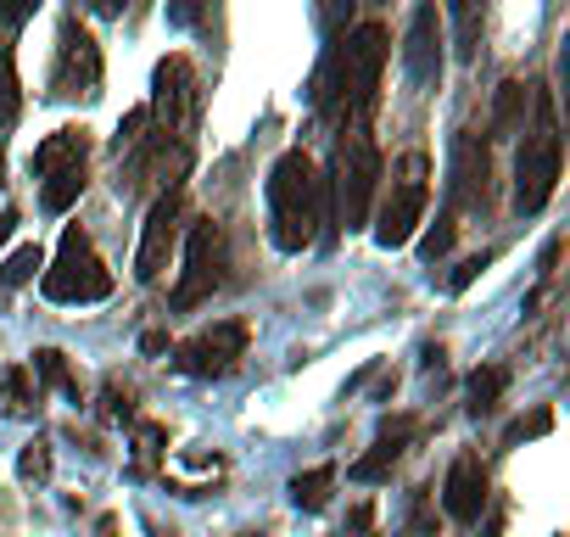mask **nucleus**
Masks as SVG:
<instances>
[{"instance_id": "2eb2a0df", "label": "nucleus", "mask_w": 570, "mask_h": 537, "mask_svg": "<svg viewBox=\"0 0 570 537\" xmlns=\"http://www.w3.org/2000/svg\"><path fill=\"white\" fill-rule=\"evenodd\" d=\"M487 465L475 459V453H459L453 465H448V481H442V509L453 515V520H481V509H487Z\"/></svg>"}, {"instance_id": "5701e85b", "label": "nucleus", "mask_w": 570, "mask_h": 537, "mask_svg": "<svg viewBox=\"0 0 570 537\" xmlns=\"http://www.w3.org/2000/svg\"><path fill=\"white\" fill-rule=\"evenodd\" d=\"M503 387H509V370H503V364H481V370L470 375V409H475V414L498 409Z\"/></svg>"}, {"instance_id": "a211bd4d", "label": "nucleus", "mask_w": 570, "mask_h": 537, "mask_svg": "<svg viewBox=\"0 0 570 537\" xmlns=\"http://www.w3.org/2000/svg\"><path fill=\"white\" fill-rule=\"evenodd\" d=\"M23 118V79H18V51L12 40H0V129H12Z\"/></svg>"}, {"instance_id": "6ab92c4d", "label": "nucleus", "mask_w": 570, "mask_h": 537, "mask_svg": "<svg viewBox=\"0 0 570 537\" xmlns=\"http://www.w3.org/2000/svg\"><path fill=\"white\" fill-rule=\"evenodd\" d=\"M331 492H336V465H314V470H303L292 481V504L308 509V515H320L331 504Z\"/></svg>"}, {"instance_id": "72a5a7b5", "label": "nucleus", "mask_w": 570, "mask_h": 537, "mask_svg": "<svg viewBox=\"0 0 570 537\" xmlns=\"http://www.w3.org/2000/svg\"><path fill=\"white\" fill-rule=\"evenodd\" d=\"M12 230H18V207H7V213H0V246L12 241Z\"/></svg>"}, {"instance_id": "4be33fe9", "label": "nucleus", "mask_w": 570, "mask_h": 537, "mask_svg": "<svg viewBox=\"0 0 570 537\" xmlns=\"http://www.w3.org/2000/svg\"><path fill=\"white\" fill-rule=\"evenodd\" d=\"M453 23H459V57L481 51V18H487V0H448Z\"/></svg>"}, {"instance_id": "0eeeda50", "label": "nucleus", "mask_w": 570, "mask_h": 537, "mask_svg": "<svg viewBox=\"0 0 570 537\" xmlns=\"http://www.w3.org/2000/svg\"><path fill=\"white\" fill-rule=\"evenodd\" d=\"M196 113H202V79L185 57H163L157 62V79H151V107H146V129H157L163 140H190L196 129Z\"/></svg>"}, {"instance_id": "f257e3e1", "label": "nucleus", "mask_w": 570, "mask_h": 537, "mask_svg": "<svg viewBox=\"0 0 570 537\" xmlns=\"http://www.w3.org/2000/svg\"><path fill=\"white\" fill-rule=\"evenodd\" d=\"M381 68H386V29L381 23L336 35L325 51V68L314 79V107L325 118H342V129L364 124V113L375 107V90H381Z\"/></svg>"}, {"instance_id": "f3484780", "label": "nucleus", "mask_w": 570, "mask_h": 537, "mask_svg": "<svg viewBox=\"0 0 570 537\" xmlns=\"http://www.w3.org/2000/svg\"><path fill=\"white\" fill-rule=\"evenodd\" d=\"M40 409V381L29 364H7L0 370V414L7 420H29Z\"/></svg>"}, {"instance_id": "a878e982", "label": "nucleus", "mask_w": 570, "mask_h": 537, "mask_svg": "<svg viewBox=\"0 0 570 537\" xmlns=\"http://www.w3.org/2000/svg\"><path fill=\"white\" fill-rule=\"evenodd\" d=\"M18 476H23V481H51V442H46V437H35V442L18 453Z\"/></svg>"}, {"instance_id": "473e14b6", "label": "nucleus", "mask_w": 570, "mask_h": 537, "mask_svg": "<svg viewBox=\"0 0 570 537\" xmlns=\"http://www.w3.org/2000/svg\"><path fill=\"white\" fill-rule=\"evenodd\" d=\"M370 520H375V509H370V504H358V509H353V537H364V531H370Z\"/></svg>"}, {"instance_id": "dca6fc26", "label": "nucleus", "mask_w": 570, "mask_h": 537, "mask_svg": "<svg viewBox=\"0 0 570 537\" xmlns=\"http://www.w3.org/2000/svg\"><path fill=\"white\" fill-rule=\"evenodd\" d=\"M420 431V420L414 414H397V420H381V437H375V448L364 453V459H353V481H386L392 476V465L403 459V448H409V437Z\"/></svg>"}, {"instance_id": "7c9ffc66", "label": "nucleus", "mask_w": 570, "mask_h": 537, "mask_svg": "<svg viewBox=\"0 0 570 537\" xmlns=\"http://www.w3.org/2000/svg\"><path fill=\"white\" fill-rule=\"evenodd\" d=\"M548 426H553V414H548V409H537L531 420H514V426H509V442H525V437H542Z\"/></svg>"}, {"instance_id": "7ed1b4c3", "label": "nucleus", "mask_w": 570, "mask_h": 537, "mask_svg": "<svg viewBox=\"0 0 570 537\" xmlns=\"http://www.w3.org/2000/svg\"><path fill=\"white\" fill-rule=\"evenodd\" d=\"M381 179H386V163H381V146L364 124H347L342 129V146H336V168L325 179V202L336 207V224L342 230H364L370 213H375V196H381Z\"/></svg>"}, {"instance_id": "f8f14e48", "label": "nucleus", "mask_w": 570, "mask_h": 537, "mask_svg": "<svg viewBox=\"0 0 570 537\" xmlns=\"http://www.w3.org/2000/svg\"><path fill=\"white\" fill-rule=\"evenodd\" d=\"M179 230H185V191L168 185L151 202L146 224H140V252H135V275L140 281H163V268L174 263V246H179Z\"/></svg>"}, {"instance_id": "1a4fd4ad", "label": "nucleus", "mask_w": 570, "mask_h": 537, "mask_svg": "<svg viewBox=\"0 0 570 537\" xmlns=\"http://www.w3.org/2000/svg\"><path fill=\"white\" fill-rule=\"evenodd\" d=\"M101 79H107V62H101L96 35L79 18H62L57 57H51V96L57 101H96L101 96Z\"/></svg>"}, {"instance_id": "412c9836", "label": "nucleus", "mask_w": 570, "mask_h": 537, "mask_svg": "<svg viewBox=\"0 0 570 537\" xmlns=\"http://www.w3.org/2000/svg\"><path fill=\"white\" fill-rule=\"evenodd\" d=\"M29 370H35V381H40V387H57V392L79 398V375L68 370V353H57V348H40Z\"/></svg>"}, {"instance_id": "c756f323", "label": "nucleus", "mask_w": 570, "mask_h": 537, "mask_svg": "<svg viewBox=\"0 0 570 537\" xmlns=\"http://www.w3.org/2000/svg\"><path fill=\"white\" fill-rule=\"evenodd\" d=\"M487 263H492V252H481V257H464V263L453 268V275H448V292H464V286H470V281L481 275Z\"/></svg>"}, {"instance_id": "aec40b11", "label": "nucleus", "mask_w": 570, "mask_h": 537, "mask_svg": "<svg viewBox=\"0 0 570 537\" xmlns=\"http://www.w3.org/2000/svg\"><path fill=\"white\" fill-rule=\"evenodd\" d=\"M525 107H531V90L525 85H498V101H492V135H514L525 129Z\"/></svg>"}, {"instance_id": "4468645a", "label": "nucleus", "mask_w": 570, "mask_h": 537, "mask_svg": "<svg viewBox=\"0 0 570 537\" xmlns=\"http://www.w3.org/2000/svg\"><path fill=\"white\" fill-rule=\"evenodd\" d=\"M487 185H492V163H487V140L464 135L453 146V185H448V207H487Z\"/></svg>"}, {"instance_id": "20e7f679", "label": "nucleus", "mask_w": 570, "mask_h": 537, "mask_svg": "<svg viewBox=\"0 0 570 537\" xmlns=\"http://www.w3.org/2000/svg\"><path fill=\"white\" fill-rule=\"evenodd\" d=\"M40 292L51 297V303H101V297H112V268L101 263V252H96V241L79 230V224H68L62 230V246H57V257L40 268Z\"/></svg>"}, {"instance_id": "b1692460", "label": "nucleus", "mask_w": 570, "mask_h": 537, "mask_svg": "<svg viewBox=\"0 0 570 537\" xmlns=\"http://www.w3.org/2000/svg\"><path fill=\"white\" fill-rule=\"evenodd\" d=\"M40 268H46V252L29 241V246H18V252L7 257V268H0V286H29Z\"/></svg>"}, {"instance_id": "9d476101", "label": "nucleus", "mask_w": 570, "mask_h": 537, "mask_svg": "<svg viewBox=\"0 0 570 537\" xmlns=\"http://www.w3.org/2000/svg\"><path fill=\"white\" fill-rule=\"evenodd\" d=\"M246 342H252V325L246 320H218V325H207V331H196V336H185L174 348V370L179 375H196V381H224V375L240 370Z\"/></svg>"}, {"instance_id": "f03ea898", "label": "nucleus", "mask_w": 570, "mask_h": 537, "mask_svg": "<svg viewBox=\"0 0 570 537\" xmlns=\"http://www.w3.org/2000/svg\"><path fill=\"white\" fill-rule=\"evenodd\" d=\"M263 196H268V235H274L279 252H308L320 241V224L331 218V202H325V179H320V168L303 146L274 157Z\"/></svg>"}, {"instance_id": "c85d7f7f", "label": "nucleus", "mask_w": 570, "mask_h": 537, "mask_svg": "<svg viewBox=\"0 0 570 537\" xmlns=\"http://www.w3.org/2000/svg\"><path fill=\"white\" fill-rule=\"evenodd\" d=\"M35 12H40V0H0V23L7 29H23Z\"/></svg>"}, {"instance_id": "bb28decb", "label": "nucleus", "mask_w": 570, "mask_h": 537, "mask_svg": "<svg viewBox=\"0 0 570 537\" xmlns=\"http://www.w3.org/2000/svg\"><path fill=\"white\" fill-rule=\"evenodd\" d=\"M347 12H353V0H320V29L336 40L347 29Z\"/></svg>"}, {"instance_id": "393cba45", "label": "nucleus", "mask_w": 570, "mask_h": 537, "mask_svg": "<svg viewBox=\"0 0 570 537\" xmlns=\"http://www.w3.org/2000/svg\"><path fill=\"white\" fill-rule=\"evenodd\" d=\"M453 235H459V213L448 207V213H442V218L431 224V235L420 241V257H425V263H436V257H448V252H453Z\"/></svg>"}, {"instance_id": "39448f33", "label": "nucleus", "mask_w": 570, "mask_h": 537, "mask_svg": "<svg viewBox=\"0 0 570 537\" xmlns=\"http://www.w3.org/2000/svg\"><path fill=\"white\" fill-rule=\"evenodd\" d=\"M425 202H431V157L403 152L392 163V179H386V196H381V213H375V241L386 252L409 246L425 224Z\"/></svg>"}, {"instance_id": "cd10ccee", "label": "nucleus", "mask_w": 570, "mask_h": 537, "mask_svg": "<svg viewBox=\"0 0 570 537\" xmlns=\"http://www.w3.org/2000/svg\"><path fill=\"white\" fill-rule=\"evenodd\" d=\"M202 7H207V0H168V23L174 29H196L202 23Z\"/></svg>"}, {"instance_id": "9b49d317", "label": "nucleus", "mask_w": 570, "mask_h": 537, "mask_svg": "<svg viewBox=\"0 0 570 537\" xmlns=\"http://www.w3.org/2000/svg\"><path fill=\"white\" fill-rule=\"evenodd\" d=\"M224 230L213 224V218H196L190 230H185V275H179V286H174V309L185 314V309H196V303H207L218 286H224Z\"/></svg>"}, {"instance_id": "ddd939ff", "label": "nucleus", "mask_w": 570, "mask_h": 537, "mask_svg": "<svg viewBox=\"0 0 570 537\" xmlns=\"http://www.w3.org/2000/svg\"><path fill=\"white\" fill-rule=\"evenodd\" d=\"M442 62H448V51H442L436 0H420V7H414V23H409V40H403V74H409V85L431 90V85L442 79Z\"/></svg>"}, {"instance_id": "423d86ee", "label": "nucleus", "mask_w": 570, "mask_h": 537, "mask_svg": "<svg viewBox=\"0 0 570 537\" xmlns=\"http://www.w3.org/2000/svg\"><path fill=\"white\" fill-rule=\"evenodd\" d=\"M35 174H40V207L68 213L85 196V179H90V129L68 124V129L46 135L35 146Z\"/></svg>"}, {"instance_id": "2f4dec72", "label": "nucleus", "mask_w": 570, "mask_h": 537, "mask_svg": "<svg viewBox=\"0 0 570 537\" xmlns=\"http://www.w3.org/2000/svg\"><path fill=\"white\" fill-rule=\"evenodd\" d=\"M124 7H129V0H90L96 18H124Z\"/></svg>"}, {"instance_id": "6e6552de", "label": "nucleus", "mask_w": 570, "mask_h": 537, "mask_svg": "<svg viewBox=\"0 0 570 537\" xmlns=\"http://www.w3.org/2000/svg\"><path fill=\"white\" fill-rule=\"evenodd\" d=\"M559 168H564V140H559V129L542 107V124L525 135V146L514 157V213H525V218L542 213L559 191Z\"/></svg>"}]
</instances>
